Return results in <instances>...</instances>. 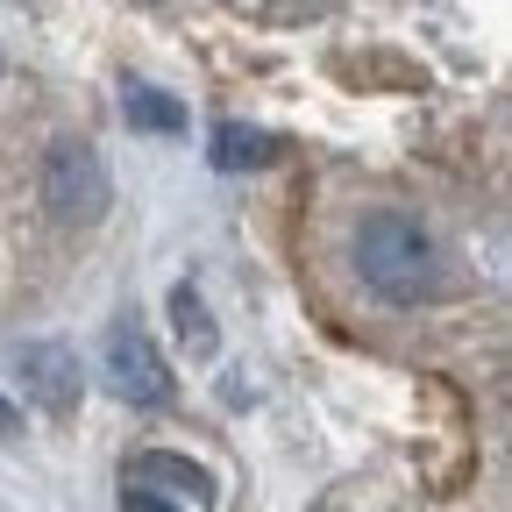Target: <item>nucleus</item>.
I'll return each mask as SVG.
<instances>
[{
	"label": "nucleus",
	"mask_w": 512,
	"mask_h": 512,
	"mask_svg": "<svg viewBox=\"0 0 512 512\" xmlns=\"http://www.w3.org/2000/svg\"><path fill=\"white\" fill-rule=\"evenodd\" d=\"M278 143L264 136V128H242V121H221L214 128V164L221 171H256V164H271Z\"/></svg>",
	"instance_id": "obj_6"
},
{
	"label": "nucleus",
	"mask_w": 512,
	"mask_h": 512,
	"mask_svg": "<svg viewBox=\"0 0 512 512\" xmlns=\"http://www.w3.org/2000/svg\"><path fill=\"white\" fill-rule=\"evenodd\" d=\"M356 271H363V285L377 299H392V306H420V299L448 292L441 242L413 214H392V207H377V214L356 221Z\"/></svg>",
	"instance_id": "obj_1"
},
{
	"label": "nucleus",
	"mask_w": 512,
	"mask_h": 512,
	"mask_svg": "<svg viewBox=\"0 0 512 512\" xmlns=\"http://www.w3.org/2000/svg\"><path fill=\"white\" fill-rule=\"evenodd\" d=\"M114 200V185H107V164L93 143H57L43 157V207L57 228H93Z\"/></svg>",
	"instance_id": "obj_2"
},
{
	"label": "nucleus",
	"mask_w": 512,
	"mask_h": 512,
	"mask_svg": "<svg viewBox=\"0 0 512 512\" xmlns=\"http://www.w3.org/2000/svg\"><path fill=\"white\" fill-rule=\"evenodd\" d=\"M171 320H178V335H185L192 356H214V320H207V299L192 292V285L171 292Z\"/></svg>",
	"instance_id": "obj_7"
},
{
	"label": "nucleus",
	"mask_w": 512,
	"mask_h": 512,
	"mask_svg": "<svg viewBox=\"0 0 512 512\" xmlns=\"http://www.w3.org/2000/svg\"><path fill=\"white\" fill-rule=\"evenodd\" d=\"M128 121H136V128H157V136H171V128L185 121V107H178L171 93H157V86H128Z\"/></svg>",
	"instance_id": "obj_8"
},
{
	"label": "nucleus",
	"mask_w": 512,
	"mask_h": 512,
	"mask_svg": "<svg viewBox=\"0 0 512 512\" xmlns=\"http://www.w3.org/2000/svg\"><path fill=\"white\" fill-rule=\"evenodd\" d=\"M121 512H178V505H171V498H157V491H143V484H128Z\"/></svg>",
	"instance_id": "obj_9"
},
{
	"label": "nucleus",
	"mask_w": 512,
	"mask_h": 512,
	"mask_svg": "<svg viewBox=\"0 0 512 512\" xmlns=\"http://www.w3.org/2000/svg\"><path fill=\"white\" fill-rule=\"evenodd\" d=\"M22 427V413H15V399H0V434H15Z\"/></svg>",
	"instance_id": "obj_10"
},
{
	"label": "nucleus",
	"mask_w": 512,
	"mask_h": 512,
	"mask_svg": "<svg viewBox=\"0 0 512 512\" xmlns=\"http://www.w3.org/2000/svg\"><path fill=\"white\" fill-rule=\"evenodd\" d=\"M100 363H107L114 399H128V406H164V399H171V370H164L157 342L136 328V320H114V328H107Z\"/></svg>",
	"instance_id": "obj_3"
},
{
	"label": "nucleus",
	"mask_w": 512,
	"mask_h": 512,
	"mask_svg": "<svg viewBox=\"0 0 512 512\" xmlns=\"http://www.w3.org/2000/svg\"><path fill=\"white\" fill-rule=\"evenodd\" d=\"M136 484L150 491V484H178V491H192L200 505H214V477L192 463V456H171V448H150V456L136 463Z\"/></svg>",
	"instance_id": "obj_5"
},
{
	"label": "nucleus",
	"mask_w": 512,
	"mask_h": 512,
	"mask_svg": "<svg viewBox=\"0 0 512 512\" xmlns=\"http://www.w3.org/2000/svg\"><path fill=\"white\" fill-rule=\"evenodd\" d=\"M22 392L43 406V413H72L79 406V356L64 342H22Z\"/></svg>",
	"instance_id": "obj_4"
}]
</instances>
